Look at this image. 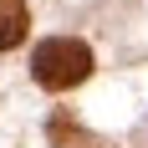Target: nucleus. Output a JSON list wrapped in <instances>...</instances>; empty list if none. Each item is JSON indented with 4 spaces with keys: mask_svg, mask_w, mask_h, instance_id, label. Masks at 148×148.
<instances>
[{
    "mask_svg": "<svg viewBox=\"0 0 148 148\" xmlns=\"http://www.w3.org/2000/svg\"><path fill=\"white\" fill-rule=\"evenodd\" d=\"M26 0H0V51H10L21 36H26Z\"/></svg>",
    "mask_w": 148,
    "mask_h": 148,
    "instance_id": "f03ea898",
    "label": "nucleus"
},
{
    "mask_svg": "<svg viewBox=\"0 0 148 148\" xmlns=\"http://www.w3.org/2000/svg\"><path fill=\"white\" fill-rule=\"evenodd\" d=\"M31 72H36V82H41V87L66 92V87H77V82L92 72V51H87L82 41H72V36H51V41L36 46Z\"/></svg>",
    "mask_w": 148,
    "mask_h": 148,
    "instance_id": "f257e3e1",
    "label": "nucleus"
}]
</instances>
